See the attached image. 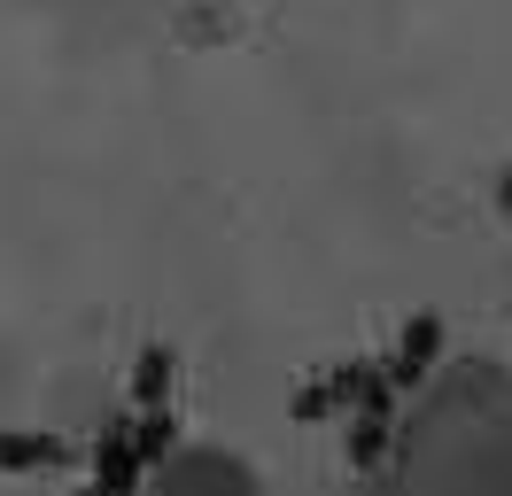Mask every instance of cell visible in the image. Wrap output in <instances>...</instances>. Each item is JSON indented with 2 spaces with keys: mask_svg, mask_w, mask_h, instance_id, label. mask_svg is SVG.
Instances as JSON below:
<instances>
[{
  "mask_svg": "<svg viewBox=\"0 0 512 496\" xmlns=\"http://www.w3.org/2000/svg\"><path fill=\"white\" fill-rule=\"evenodd\" d=\"M435 357H443V318H435V310H419L412 326L396 334V357H388V380H396V396H412V388H427V372H435Z\"/></svg>",
  "mask_w": 512,
  "mask_h": 496,
  "instance_id": "cell-1",
  "label": "cell"
},
{
  "mask_svg": "<svg viewBox=\"0 0 512 496\" xmlns=\"http://www.w3.org/2000/svg\"><path fill=\"white\" fill-rule=\"evenodd\" d=\"M497 210L512 217V171H497Z\"/></svg>",
  "mask_w": 512,
  "mask_h": 496,
  "instance_id": "cell-8",
  "label": "cell"
},
{
  "mask_svg": "<svg viewBox=\"0 0 512 496\" xmlns=\"http://www.w3.org/2000/svg\"><path fill=\"white\" fill-rule=\"evenodd\" d=\"M171 372H179V357H171L163 341H148L140 365H132V411H163V403H171Z\"/></svg>",
  "mask_w": 512,
  "mask_h": 496,
  "instance_id": "cell-5",
  "label": "cell"
},
{
  "mask_svg": "<svg viewBox=\"0 0 512 496\" xmlns=\"http://www.w3.org/2000/svg\"><path fill=\"white\" fill-rule=\"evenodd\" d=\"M357 388H365V357H357V365H342V372H326V380H303L288 411L303 419V427H311V419H334V411H357Z\"/></svg>",
  "mask_w": 512,
  "mask_h": 496,
  "instance_id": "cell-3",
  "label": "cell"
},
{
  "mask_svg": "<svg viewBox=\"0 0 512 496\" xmlns=\"http://www.w3.org/2000/svg\"><path fill=\"white\" fill-rule=\"evenodd\" d=\"M78 496H109V489H101V481H86V489H78Z\"/></svg>",
  "mask_w": 512,
  "mask_h": 496,
  "instance_id": "cell-9",
  "label": "cell"
},
{
  "mask_svg": "<svg viewBox=\"0 0 512 496\" xmlns=\"http://www.w3.org/2000/svg\"><path fill=\"white\" fill-rule=\"evenodd\" d=\"M381 458H388V419H381V411H357V419H350V465H357V473H373Z\"/></svg>",
  "mask_w": 512,
  "mask_h": 496,
  "instance_id": "cell-6",
  "label": "cell"
},
{
  "mask_svg": "<svg viewBox=\"0 0 512 496\" xmlns=\"http://www.w3.org/2000/svg\"><path fill=\"white\" fill-rule=\"evenodd\" d=\"M132 442H140V458H148V465L171 458V442H179V419H171V403H163V411H132Z\"/></svg>",
  "mask_w": 512,
  "mask_h": 496,
  "instance_id": "cell-7",
  "label": "cell"
},
{
  "mask_svg": "<svg viewBox=\"0 0 512 496\" xmlns=\"http://www.w3.org/2000/svg\"><path fill=\"white\" fill-rule=\"evenodd\" d=\"M140 473H148V458H140V442H132V419H109V427L94 434V481L109 496H132Z\"/></svg>",
  "mask_w": 512,
  "mask_h": 496,
  "instance_id": "cell-2",
  "label": "cell"
},
{
  "mask_svg": "<svg viewBox=\"0 0 512 496\" xmlns=\"http://www.w3.org/2000/svg\"><path fill=\"white\" fill-rule=\"evenodd\" d=\"M70 465L63 434H0V473H55Z\"/></svg>",
  "mask_w": 512,
  "mask_h": 496,
  "instance_id": "cell-4",
  "label": "cell"
}]
</instances>
